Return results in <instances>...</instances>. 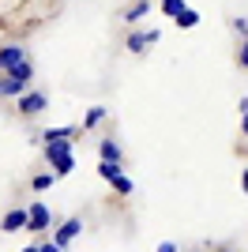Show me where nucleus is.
I'll use <instances>...</instances> for the list:
<instances>
[{
	"label": "nucleus",
	"mask_w": 248,
	"mask_h": 252,
	"mask_svg": "<svg viewBox=\"0 0 248 252\" xmlns=\"http://www.w3.org/2000/svg\"><path fill=\"white\" fill-rule=\"evenodd\" d=\"M41 155H45V162H49V169L57 173V177H68V173L75 169L72 143H45V147H41Z\"/></svg>",
	"instance_id": "obj_1"
},
{
	"label": "nucleus",
	"mask_w": 248,
	"mask_h": 252,
	"mask_svg": "<svg viewBox=\"0 0 248 252\" xmlns=\"http://www.w3.org/2000/svg\"><path fill=\"white\" fill-rule=\"evenodd\" d=\"M27 61H31V57H27V49H23V45H15V42L0 45V75L19 72V68H23Z\"/></svg>",
	"instance_id": "obj_2"
},
{
	"label": "nucleus",
	"mask_w": 248,
	"mask_h": 252,
	"mask_svg": "<svg viewBox=\"0 0 248 252\" xmlns=\"http://www.w3.org/2000/svg\"><path fill=\"white\" fill-rule=\"evenodd\" d=\"M158 42H162V31H158V27H147V31H132L128 38H124L128 53H135V57H139V53H147L151 45H158Z\"/></svg>",
	"instance_id": "obj_3"
},
{
	"label": "nucleus",
	"mask_w": 248,
	"mask_h": 252,
	"mask_svg": "<svg viewBox=\"0 0 248 252\" xmlns=\"http://www.w3.org/2000/svg\"><path fill=\"white\" fill-rule=\"evenodd\" d=\"M27 211H31V222H27V230H31V233H45L53 226V207H49V203L34 200Z\"/></svg>",
	"instance_id": "obj_4"
},
{
	"label": "nucleus",
	"mask_w": 248,
	"mask_h": 252,
	"mask_svg": "<svg viewBox=\"0 0 248 252\" xmlns=\"http://www.w3.org/2000/svg\"><path fill=\"white\" fill-rule=\"evenodd\" d=\"M79 233H83V219H75V215H72V219H64L61 226L53 230V237H49V241H53V245H61V249H68V245H72L75 237H79Z\"/></svg>",
	"instance_id": "obj_5"
},
{
	"label": "nucleus",
	"mask_w": 248,
	"mask_h": 252,
	"mask_svg": "<svg viewBox=\"0 0 248 252\" xmlns=\"http://www.w3.org/2000/svg\"><path fill=\"white\" fill-rule=\"evenodd\" d=\"M45 105H49V94H45V91H27V94L19 98V117H38Z\"/></svg>",
	"instance_id": "obj_6"
},
{
	"label": "nucleus",
	"mask_w": 248,
	"mask_h": 252,
	"mask_svg": "<svg viewBox=\"0 0 248 252\" xmlns=\"http://www.w3.org/2000/svg\"><path fill=\"white\" fill-rule=\"evenodd\" d=\"M27 222H31V211L27 207H11L4 219H0V230L4 233H19V230H27Z\"/></svg>",
	"instance_id": "obj_7"
},
{
	"label": "nucleus",
	"mask_w": 248,
	"mask_h": 252,
	"mask_svg": "<svg viewBox=\"0 0 248 252\" xmlns=\"http://www.w3.org/2000/svg\"><path fill=\"white\" fill-rule=\"evenodd\" d=\"M75 132H79L75 125H53V128H45V132H41V143H72Z\"/></svg>",
	"instance_id": "obj_8"
},
{
	"label": "nucleus",
	"mask_w": 248,
	"mask_h": 252,
	"mask_svg": "<svg viewBox=\"0 0 248 252\" xmlns=\"http://www.w3.org/2000/svg\"><path fill=\"white\" fill-rule=\"evenodd\" d=\"M27 91H31V83H19V79H11V75H0V98H15V102H19Z\"/></svg>",
	"instance_id": "obj_9"
},
{
	"label": "nucleus",
	"mask_w": 248,
	"mask_h": 252,
	"mask_svg": "<svg viewBox=\"0 0 248 252\" xmlns=\"http://www.w3.org/2000/svg\"><path fill=\"white\" fill-rule=\"evenodd\" d=\"M98 155H102V162H121L124 166V147L117 139H102V143H98Z\"/></svg>",
	"instance_id": "obj_10"
},
{
	"label": "nucleus",
	"mask_w": 248,
	"mask_h": 252,
	"mask_svg": "<svg viewBox=\"0 0 248 252\" xmlns=\"http://www.w3.org/2000/svg\"><path fill=\"white\" fill-rule=\"evenodd\" d=\"M98 177H105L109 185H117V181H121V177H128V173H124V166H121V162H98Z\"/></svg>",
	"instance_id": "obj_11"
},
{
	"label": "nucleus",
	"mask_w": 248,
	"mask_h": 252,
	"mask_svg": "<svg viewBox=\"0 0 248 252\" xmlns=\"http://www.w3.org/2000/svg\"><path fill=\"white\" fill-rule=\"evenodd\" d=\"M102 121H105V105H91V109L83 113V125L79 128H98Z\"/></svg>",
	"instance_id": "obj_12"
},
{
	"label": "nucleus",
	"mask_w": 248,
	"mask_h": 252,
	"mask_svg": "<svg viewBox=\"0 0 248 252\" xmlns=\"http://www.w3.org/2000/svg\"><path fill=\"white\" fill-rule=\"evenodd\" d=\"M31 185H34V192H45V189L57 185V173H53V169H41V173H34V177H31Z\"/></svg>",
	"instance_id": "obj_13"
},
{
	"label": "nucleus",
	"mask_w": 248,
	"mask_h": 252,
	"mask_svg": "<svg viewBox=\"0 0 248 252\" xmlns=\"http://www.w3.org/2000/svg\"><path fill=\"white\" fill-rule=\"evenodd\" d=\"M147 11H151V0H135L132 8L124 11V23H139V19L147 15Z\"/></svg>",
	"instance_id": "obj_14"
},
{
	"label": "nucleus",
	"mask_w": 248,
	"mask_h": 252,
	"mask_svg": "<svg viewBox=\"0 0 248 252\" xmlns=\"http://www.w3.org/2000/svg\"><path fill=\"white\" fill-rule=\"evenodd\" d=\"M173 23L181 27V31H192V27H199V11H196V8H188V11H181Z\"/></svg>",
	"instance_id": "obj_15"
},
{
	"label": "nucleus",
	"mask_w": 248,
	"mask_h": 252,
	"mask_svg": "<svg viewBox=\"0 0 248 252\" xmlns=\"http://www.w3.org/2000/svg\"><path fill=\"white\" fill-rule=\"evenodd\" d=\"M162 11L169 15V19H177L181 11H188V4H185V0H162Z\"/></svg>",
	"instance_id": "obj_16"
},
{
	"label": "nucleus",
	"mask_w": 248,
	"mask_h": 252,
	"mask_svg": "<svg viewBox=\"0 0 248 252\" xmlns=\"http://www.w3.org/2000/svg\"><path fill=\"white\" fill-rule=\"evenodd\" d=\"M229 27H233V31H237L241 38H248V19H245V15H237V19H229Z\"/></svg>",
	"instance_id": "obj_17"
},
{
	"label": "nucleus",
	"mask_w": 248,
	"mask_h": 252,
	"mask_svg": "<svg viewBox=\"0 0 248 252\" xmlns=\"http://www.w3.org/2000/svg\"><path fill=\"white\" fill-rule=\"evenodd\" d=\"M237 64H241V68L248 72V38L241 42V49H237Z\"/></svg>",
	"instance_id": "obj_18"
},
{
	"label": "nucleus",
	"mask_w": 248,
	"mask_h": 252,
	"mask_svg": "<svg viewBox=\"0 0 248 252\" xmlns=\"http://www.w3.org/2000/svg\"><path fill=\"white\" fill-rule=\"evenodd\" d=\"M38 249H41V252H64L61 245H53V241H38Z\"/></svg>",
	"instance_id": "obj_19"
},
{
	"label": "nucleus",
	"mask_w": 248,
	"mask_h": 252,
	"mask_svg": "<svg viewBox=\"0 0 248 252\" xmlns=\"http://www.w3.org/2000/svg\"><path fill=\"white\" fill-rule=\"evenodd\" d=\"M158 252H181V249H177V241H162V245H158Z\"/></svg>",
	"instance_id": "obj_20"
},
{
	"label": "nucleus",
	"mask_w": 248,
	"mask_h": 252,
	"mask_svg": "<svg viewBox=\"0 0 248 252\" xmlns=\"http://www.w3.org/2000/svg\"><path fill=\"white\" fill-rule=\"evenodd\" d=\"M241 189H245V196H248V166H245V173H241Z\"/></svg>",
	"instance_id": "obj_21"
},
{
	"label": "nucleus",
	"mask_w": 248,
	"mask_h": 252,
	"mask_svg": "<svg viewBox=\"0 0 248 252\" xmlns=\"http://www.w3.org/2000/svg\"><path fill=\"white\" fill-rule=\"evenodd\" d=\"M241 132L248 136V113H241Z\"/></svg>",
	"instance_id": "obj_22"
},
{
	"label": "nucleus",
	"mask_w": 248,
	"mask_h": 252,
	"mask_svg": "<svg viewBox=\"0 0 248 252\" xmlns=\"http://www.w3.org/2000/svg\"><path fill=\"white\" fill-rule=\"evenodd\" d=\"M19 252H41V249H38V241H34V245H27V249H19Z\"/></svg>",
	"instance_id": "obj_23"
},
{
	"label": "nucleus",
	"mask_w": 248,
	"mask_h": 252,
	"mask_svg": "<svg viewBox=\"0 0 248 252\" xmlns=\"http://www.w3.org/2000/svg\"><path fill=\"white\" fill-rule=\"evenodd\" d=\"M218 252H229V249H218Z\"/></svg>",
	"instance_id": "obj_24"
}]
</instances>
